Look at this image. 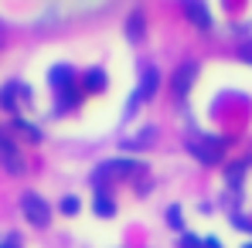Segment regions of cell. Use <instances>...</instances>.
Listing matches in <instances>:
<instances>
[{"mask_svg": "<svg viewBox=\"0 0 252 248\" xmlns=\"http://www.w3.org/2000/svg\"><path fill=\"white\" fill-rule=\"evenodd\" d=\"M51 85H55V109H72L79 102V85H75V72L68 65H55L51 68Z\"/></svg>", "mask_w": 252, "mask_h": 248, "instance_id": "1", "label": "cell"}, {"mask_svg": "<svg viewBox=\"0 0 252 248\" xmlns=\"http://www.w3.org/2000/svg\"><path fill=\"white\" fill-rule=\"evenodd\" d=\"M188 150H191V157H198L201 164H221V153H225L221 139H211V136H191Z\"/></svg>", "mask_w": 252, "mask_h": 248, "instance_id": "2", "label": "cell"}, {"mask_svg": "<svg viewBox=\"0 0 252 248\" xmlns=\"http://www.w3.org/2000/svg\"><path fill=\"white\" fill-rule=\"evenodd\" d=\"M21 211H24V218L34 224V228H44L48 221H51V207L44 204V197L41 194H21Z\"/></svg>", "mask_w": 252, "mask_h": 248, "instance_id": "3", "label": "cell"}, {"mask_svg": "<svg viewBox=\"0 0 252 248\" xmlns=\"http://www.w3.org/2000/svg\"><path fill=\"white\" fill-rule=\"evenodd\" d=\"M0 164L7 173H24V157H21L17 143L10 136H3V129H0Z\"/></svg>", "mask_w": 252, "mask_h": 248, "instance_id": "4", "label": "cell"}, {"mask_svg": "<svg viewBox=\"0 0 252 248\" xmlns=\"http://www.w3.org/2000/svg\"><path fill=\"white\" fill-rule=\"evenodd\" d=\"M194 79H198V65H194V61H184V65L174 72V82H170V85H174V95H177V99H184V95L191 92Z\"/></svg>", "mask_w": 252, "mask_h": 248, "instance_id": "5", "label": "cell"}, {"mask_svg": "<svg viewBox=\"0 0 252 248\" xmlns=\"http://www.w3.org/2000/svg\"><path fill=\"white\" fill-rule=\"evenodd\" d=\"M184 3V17L198 28V31H208L211 28V14H208V7L201 3V0H181Z\"/></svg>", "mask_w": 252, "mask_h": 248, "instance_id": "6", "label": "cell"}, {"mask_svg": "<svg viewBox=\"0 0 252 248\" xmlns=\"http://www.w3.org/2000/svg\"><path fill=\"white\" fill-rule=\"evenodd\" d=\"M157 82H160V75H157V68H147L143 72V85H140V92L133 95V102H147V99H154V92H157Z\"/></svg>", "mask_w": 252, "mask_h": 248, "instance_id": "7", "label": "cell"}, {"mask_svg": "<svg viewBox=\"0 0 252 248\" xmlns=\"http://www.w3.org/2000/svg\"><path fill=\"white\" fill-rule=\"evenodd\" d=\"M17 95H21V82H10L0 88V106L7 112H14V116H17Z\"/></svg>", "mask_w": 252, "mask_h": 248, "instance_id": "8", "label": "cell"}, {"mask_svg": "<svg viewBox=\"0 0 252 248\" xmlns=\"http://www.w3.org/2000/svg\"><path fill=\"white\" fill-rule=\"evenodd\" d=\"M126 38H129V41H140V38H143V14H140V10H133V14L126 17Z\"/></svg>", "mask_w": 252, "mask_h": 248, "instance_id": "9", "label": "cell"}, {"mask_svg": "<svg viewBox=\"0 0 252 248\" xmlns=\"http://www.w3.org/2000/svg\"><path fill=\"white\" fill-rule=\"evenodd\" d=\"M85 88H89V92H102V88H106V75H102V72H99V68H92V72H85Z\"/></svg>", "mask_w": 252, "mask_h": 248, "instance_id": "10", "label": "cell"}, {"mask_svg": "<svg viewBox=\"0 0 252 248\" xmlns=\"http://www.w3.org/2000/svg\"><path fill=\"white\" fill-rule=\"evenodd\" d=\"M95 214H102V218L116 214V204L109 201V194H95Z\"/></svg>", "mask_w": 252, "mask_h": 248, "instance_id": "11", "label": "cell"}, {"mask_svg": "<svg viewBox=\"0 0 252 248\" xmlns=\"http://www.w3.org/2000/svg\"><path fill=\"white\" fill-rule=\"evenodd\" d=\"M62 211H65V214H75V211H79V201H75V197H65V201H62Z\"/></svg>", "mask_w": 252, "mask_h": 248, "instance_id": "12", "label": "cell"}, {"mask_svg": "<svg viewBox=\"0 0 252 248\" xmlns=\"http://www.w3.org/2000/svg\"><path fill=\"white\" fill-rule=\"evenodd\" d=\"M170 224L181 228V211H177V207H170Z\"/></svg>", "mask_w": 252, "mask_h": 248, "instance_id": "13", "label": "cell"}, {"mask_svg": "<svg viewBox=\"0 0 252 248\" xmlns=\"http://www.w3.org/2000/svg\"><path fill=\"white\" fill-rule=\"evenodd\" d=\"M239 55H242L246 61H252V41H246V44H242V51H239Z\"/></svg>", "mask_w": 252, "mask_h": 248, "instance_id": "14", "label": "cell"}, {"mask_svg": "<svg viewBox=\"0 0 252 248\" xmlns=\"http://www.w3.org/2000/svg\"><path fill=\"white\" fill-rule=\"evenodd\" d=\"M184 248H201V242H198V238H191V235H188V238H184Z\"/></svg>", "mask_w": 252, "mask_h": 248, "instance_id": "15", "label": "cell"}, {"mask_svg": "<svg viewBox=\"0 0 252 248\" xmlns=\"http://www.w3.org/2000/svg\"><path fill=\"white\" fill-rule=\"evenodd\" d=\"M246 248H252V245H246Z\"/></svg>", "mask_w": 252, "mask_h": 248, "instance_id": "16", "label": "cell"}]
</instances>
